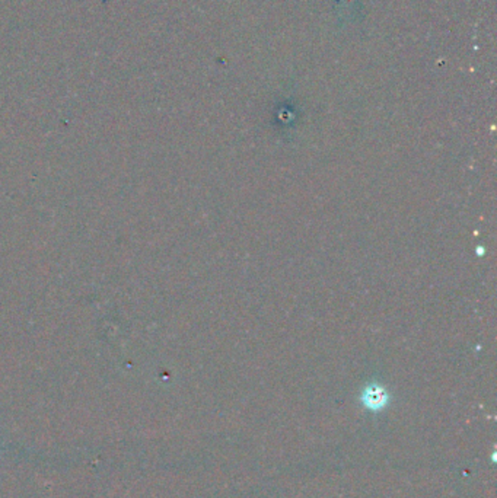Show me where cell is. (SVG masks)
<instances>
[{
	"label": "cell",
	"instance_id": "1",
	"mask_svg": "<svg viewBox=\"0 0 497 498\" xmlns=\"http://www.w3.org/2000/svg\"><path fill=\"white\" fill-rule=\"evenodd\" d=\"M363 402L368 408L380 410L384 407V404L387 402V395L380 388H369L366 391V393L363 395Z\"/></svg>",
	"mask_w": 497,
	"mask_h": 498
}]
</instances>
